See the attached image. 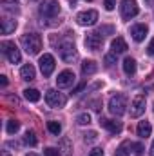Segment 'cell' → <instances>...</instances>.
<instances>
[{
    "label": "cell",
    "instance_id": "cell-1",
    "mask_svg": "<svg viewBox=\"0 0 154 156\" xmlns=\"http://www.w3.org/2000/svg\"><path fill=\"white\" fill-rule=\"evenodd\" d=\"M20 44H22V47L26 49L27 55H38L40 49H42V38H40V35H37V33L24 35L20 38Z\"/></svg>",
    "mask_w": 154,
    "mask_h": 156
},
{
    "label": "cell",
    "instance_id": "cell-2",
    "mask_svg": "<svg viewBox=\"0 0 154 156\" xmlns=\"http://www.w3.org/2000/svg\"><path fill=\"white\" fill-rule=\"evenodd\" d=\"M109 111H111V115H114V116H121V115L127 111V96L121 94V93L113 94L111 100H109Z\"/></svg>",
    "mask_w": 154,
    "mask_h": 156
},
{
    "label": "cell",
    "instance_id": "cell-3",
    "mask_svg": "<svg viewBox=\"0 0 154 156\" xmlns=\"http://www.w3.org/2000/svg\"><path fill=\"white\" fill-rule=\"evenodd\" d=\"M58 55H60V58H62L64 62H67V64H71L73 60H76V56H78L75 44L69 42V40H65V42H62V44L58 45Z\"/></svg>",
    "mask_w": 154,
    "mask_h": 156
},
{
    "label": "cell",
    "instance_id": "cell-4",
    "mask_svg": "<svg viewBox=\"0 0 154 156\" xmlns=\"http://www.w3.org/2000/svg\"><path fill=\"white\" fill-rule=\"evenodd\" d=\"M0 47H2V53L7 56V60H9L11 64H20L22 55H20L18 47H16L13 42H2V44H0Z\"/></svg>",
    "mask_w": 154,
    "mask_h": 156
},
{
    "label": "cell",
    "instance_id": "cell-5",
    "mask_svg": "<svg viewBox=\"0 0 154 156\" xmlns=\"http://www.w3.org/2000/svg\"><path fill=\"white\" fill-rule=\"evenodd\" d=\"M45 102H47L49 107H53V109H60V107L65 105V96H64L62 93H58L56 89H49V91L45 93Z\"/></svg>",
    "mask_w": 154,
    "mask_h": 156
},
{
    "label": "cell",
    "instance_id": "cell-6",
    "mask_svg": "<svg viewBox=\"0 0 154 156\" xmlns=\"http://www.w3.org/2000/svg\"><path fill=\"white\" fill-rule=\"evenodd\" d=\"M121 16L123 20H131L134 18L138 13H140V7H138V2L136 0H121Z\"/></svg>",
    "mask_w": 154,
    "mask_h": 156
},
{
    "label": "cell",
    "instance_id": "cell-7",
    "mask_svg": "<svg viewBox=\"0 0 154 156\" xmlns=\"http://www.w3.org/2000/svg\"><path fill=\"white\" fill-rule=\"evenodd\" d=\"M40 15L42 16H56L60 15V4L58 0H44L40 4Z\"/></svg>",
    "mask_w": 154,
    "mask_h": 156
},
{
    "label": "cell",
    "instance_id": "cell-8",
    "mask_svg": "<svg viewBox=\"0 0 154 156\" xmlns=\"http://www.w3.org/2000/svg\"><path fill=\"white\" fill-rule=\"evenodd\" d=\"M38 64H40V71H42L44 76H51L53 71H54V66H56V64H54V56L49 55V53H44V55L40 56Z\"/></svg>",
    "mask_w": 154,
    "mask_h": 156
},
{
    "label": "cell",
    "instance_id": "cell-9",
    "mask_svg": "<svg viewBox=\"0 0 154 156\" xmlns=\"http://www.w3.org/2000/svg\"><path fill=\"white\" fill-rule=\"evenodd\" d=\"M145 105H147V100L143 94H138L134 96V100L131 102V116L132 118H140L145 113Z\"/></svg>",
    "mask_w": 154,
    "mask_h": 156
},
{
    "label": "cell",
    "instance_id": "cell-10",
    "mask_svg": "<svg viewBox=\"0 0 154 156\" xmlns=\"http://www.w3.org/2000/svg\"><path fill=\"white\" fill-rule=\"evenodd\" d=\"M96 20H98V13L94 9H87L76 15V22L80 26H94Z\"/></svg>",
    "mask_w": 154,
    "mask_h": 156
},
{
    "label": "cell",
    "instance_id": "cell-11",
    "mask_svg": "<svg viewBox=\"0 0 154 156\" xmlns=\"http://www.w3.org/2000/svg\"><path fill=\"white\" fill-rule=\"evenodd\" d=\"M75 83V73L73 71H69V69H65V71H62L58 78H56V85L60 87V89H67V87H71Z\"/></svg>",
    "mask_w": 154,
    "mask_h": 156
},
{
    "label": "cell",
    "instance_id": "cell-12",
    "mask_svg": "<svg viewBox=\"0 0 154 156\" xmlns=\"http://www.w3.org/2000/svg\"><path fill=\"white\" fill-rule=\"evenodd\" d=\"M102 44H103V37H102L100 31L91 33V35H87V38H85V47L91 49V51H98V49L102 47Z\"/></svg>",
    "mask_w": 154,
    "mask_h": 156
},
{
    "label": "cell",
    "instance_id": "cell-13",
    "mask_svg": "<svg viewBox=\"0 0 154 156\" xmlns=\"http://www.w3.org/2000/svg\"><path fill=\"white\" fill-rule=\"evenodd\" d=\"M147 33H149V27L145 24H136V26L131 27V37H132L134 42H143Z\"/></svg>",
    "mask_w": 154,
    "mask_h": 156
},
{
    "label": "cell",
    "instance_id": "cell-14",
    "mask_svg": "<svg viewBox=\"0 0 154 156\" xmlns=\"http://www.w3.org/2000/svg\"><path fill=\"white\" fill-rule=\"evenodd\" d=\"M100 125L103 129H107L109 133L118 134L121 131V122H116V120H109V118H100Z\"/></svg>",
    "mask_w": 154,
    "mask_h": 156
},
{
    "label": "cell",
    "instance_id": "cell-15",
    "mask_svg": "<svg viewBox=\"0 0 154 156\" xmlns=\"http://www.w3.org/2000/svg\"><path fill=\"white\" fill-rule=\"evenodd\" d=\"M136 131H138V136H140V138H149L151 133H152V125H151V122L142 120V122H138Z\"/></svg>",
    "mask_w": 154,
    "mask_h": 156
},
{
    "label": "cell",
    "instance_id": "cell-16",
    "mask_svg": "<svg viewBox=\"0 0 154 156\" xmlns=\"http://www.w3.org/2000/svg\"><path fill=\"white\" fill-rule=\"evenodd\" d=\"M15 29H16V20L15 18H2V27H0L2 35H9Z\"/></svg>",
    "mask_w": 154,
    "mask_h": 156
},
{
    "label": "cell",
    "instance_id": "cell-17",
    "mask_svg": "<svg viewBox=\"0 0 154 156\" xmlns=\"http://www.w3.org/2000/svg\"><path fill=\"white\" fill-rule=\"evenodd\" d=\"M111 49H113V53H116V55L125 53V51H127V42L121 38V37H116V38L111 42Z\"/></svg>",
    "mask_w": 154,
    "mask_h": 156
},
{
    "label": "cell",
    "instance_id": "cell-18",
    "mask_svg": "<svg viewBox=\"0 0 154 156\" xmlns=\"http://www.w3.org/2000/svg\"><path fill=\"white\" fill-rule=\"evenodd\" d=\"M123 71H125L127 76H132V75L136 73V60L131 58V56H127V58L123 60Z\"/></svg>",
    "mask_w": 154,
    "mask_h": 156
},
{
    "label": "cell",
    "instance_id": "cell-19",
    "mask_svg": "<svg viewBox=\"0 0 154 156\" xmlns=\"http://www.w3.org/2000/svg\"><path fill=\"white\" fill-rule=\"evenodd\" d=\"M96 71H98V66H96V62H94V60H85V62L82 64V73H83L85 76L94 75Z\"/></svg>",
    "mask_w": 154,
    "mask_h": 156
},
{
    "label": "cell",
    "instance_id": "cell-20",
    "mask_svg": "<svg viewBox=\"0 0 154 156\" xmlns=\"http://www.w3.org/2000/svg\"><path fill=\"white\" fill-rule=\"evenodd\" d=\"M20 76H22V80H27V82L35 80V67H33L31 64H26V66L20 69Z\"/></svg>",
    "mask_w": 154,
    "mask_h": 156
},
{
    "label": "cell",
    "instance_id": "cell-21",
    "mask_svg": "<svg viewBox=\"0 0 154 156\" xmlns=\"http://www.w3.org/2000/svg\"><path fill=\"white\" fill-rule=\"evenodd\" d=\"M20 4L16 2V0H2V9L4 11H9V13H18L20 11V7H18Z\"/></svg>",
    "mask_w": 154,
    "mask_h": 156
},
{
    "label": "cell",
    "instance_id": "cell-22",
    "mask_svg": "<svg viewBox=\"0 0 154 156\" xmlns=\"http://www.w3.org/2000/svg\"><path fill=\"white\" fill-rule=\"evenodd\" d=\"M24 96H26L27 102H38L40 100V93L37 89H26L24 91Z\"/></svg>",
    "mask_w": 154,
    "mask_h": 156
},
{
    "label": "cell",
    "instance_id": "cell-23",
    "mask_svg": "<svg viewBox=\"0 0 154 156\" xmlns=\"http://www.w3.org/2000/svg\"><path fill=\"white\" fill-rule=\"evenodd\" d=\"M18 129H20V122H16V120H9V122H7V125H5L7 134H16V133H18Z\"/></svg>",
    "mask_w": 154,
    "mask_h": 156
},
{
    "label": "cell",
    "instance_id": "cell-24",
    "mask_svg": "<svg viewBox=\"0 0 154 156\" xmlns=\"http://www.w3.org/2000/svg\"><path fill=\"white\" fill-rule=\"evenodd\" d=\"M24 144H26V145H29V147H35V145L38 144L37 134H35V133H31V131H27V133H26V136H24Z\"/></svg>",
    "mask_w": 154,
    "mask_h": 156
},
{
    "label": "cell",
    "instance_id": "cell-25",
    "mask_svg": "<svg viewBox=\"0 0 154 156\" xmlns=\"http://www.w3.org/2000/svg\"><path fill=\"white\" fill-rule=\"evenodd\" d=\"M132 144H129V142H123L118 149H116V153H114V156H129L131 154V151H129V147H131Z\"/></svg>",
    "mask_w": 154,
    "mask_h": 156
},
{
    "label": "cell",
    "instance_id": "cell-26",
    "mask_svg": "<svg viewBox=\"0 0 154 156\" xmlns=\"http://www.w3.org/2000/svg\"><path fill=\"white\" fill-rule=\"evenodd\" d=\"M47 129H49V133H53L54 136H58V134L62 133V125H60L58 122H47Z\"/></svg>",
    "mask_w": 154,
    "mask_h": 156
},
{
    "label": "cell",
    "instance_id": "cell-27",
    "mask_svg": "<svg viewBox=\"0 0 154 156\" xmlns=\"http://www.w3.org/2000/svg\"><path fill=\"white\" fill-rule=\"evenodd\" d=\"M76 122L80 125H87V123H91V115L89 113H82V115H78Z\"/></svg>",
    "mask_w": 154,
    "mask_h": 156
},
{
    "label": "cell",
    "instance_id": "cell-28",
    "mask_svg": "<svg viewBox=\"0 0 154 156\" xmlns=\"http://www.w3.org/2000/svg\"><path fill=\"white\" fill-rule=\"evenodd\" d=\"M98 140V134H96V131H89V133H85L83 134V142H87V144H91V142H96Z\"/></svg>",
    "mask_w": 154,
    "mask_h": 156
},
{
    "label": "cell",
    "instance_id": "cell-29",
    "mask_svg": "<svg viewBox=\"0 0 154 156\" xmlns=\"http://www.w3.org/2000/svg\"><path fill=\"white\" fill-rule=\"evenodd\" d=\"M44 156H62V154H60L58 149H54V147H47V149L44 151Z\"/></svg>",
    "mask_w": 154,
    "mask_h": 156
},
{
    "label": "cell",
    "instance_id": "cell-30",
    "mask_svg": "<svg viewBox=\"0 0 154 156\" xmlns=\"http://www.w3.org/2000/svg\"><path fill=\"white\" fill-rule=\"evenodd\" d=\"M114 60H116V53L107 55V56H105V66H107V67H111V66L114 64Z\"/></svg>",
    "mask_w": 154,
    "mask_h": 156
},
{
    "label": "cell",
    "instance_id": "cell-31",
    "mask_svg": "<svg viewBox=\"0 0 154 156\" xmlns=\"http://www.w3.org/2000/svg\"><path fill=\"white\" fill-rule=\"evenodd\" d=\"M132 149H134V154L136 156L143 154V145H142V144H132Z\"/></svg>",
    "mask_w": 154,
    "mask_h": 156
},
{
    "label": "cell",
    "instance_id": "cell-32",
    "mask_svg": "<svg viewBox=\"0 0 154 156\" xmlns=\"http://www.w3.org/2000/svg\"><path fill=\"white\" fill-rule=\"evenodd\" d=\"M103 5H105L107 11H113L114 5H116V0H103Z\"/></svg>",
    "mask_w": 154,
    "mask_h": 156
},
{
    "label": "cell",
    "instance_id": "cell-33",
    "mask_svg": "<svg viewBox=\"0 0 154 156\" xmlns=\"http://www.w3.org/2000/svg\"><path fill=\"white\" fill-rule=\"evenodd\" d=\"M87 156H103V151L96 147V149H93V151H91V153H89Z\"/></svg>",
    "mask_w": 154,
    "mask_h": 156
},
{
    "label": "cell",
    "instance_id": "cell-34",
    "mask_svg": "<svg viewBox=\"0 0 154 156\" xmlns=\"http://www.w3.org/2000/svg\"><path fill=\"white\" fill-rule=\"evenodd\" d=\"M147 53H149L151 56H154V38L151 40V44H149V47H147Z\"/></svg>",
    "mask_w": 154,
    "mask_h": 156
},
{
    "label": "cell",
    "instance_id": "cell-35",
    "mask_svg": "<svg viewBox=\"0 0 154 156\" xmlns=\"http://www.w3.org/2000/svg\"><path fill=\"white\" fill-rule=\"evenodd\" d=\"M0 83L5 87V85H7V78H5V76H0Z\"/></svg>",
    "mask_w": 154,
    "mask_h": 156
},
{
    "label": "cell",
    "instance_id": "cell-36",
    "mask_svg": "<svg viewBox=\"0 0 154 156\" xmlns=\"http://www.w3.org/2000/svg\"><path fill=\"white\" fill-rule=\"evenodd\" d=\"M151 156H154V142H152V145H151Z\"/></svg>",
    "mask_w": 154,
    "mask_h": 156
},
{
    "label": "cell",
    "instance_id": "cell-37",
    "mask_svg": "<svg viewBox=\"0 0 154 156\" xmlns=\"http://www.w3.org/2000/svg\"><path fill=\"white\" fill-rule=\"evenodd\" d=\"M2 156H11V154H9L7 151H2Z\"/></svg>",
    "mask_w": 154,
    "mask_h": 156
},
{
    "label": "cell",
    "instance_id": "cell-38",
    "mask_svg": "<svg viewBox=\"0 0 154 156\" xmlns=\"http://www.w3.org/2000/svg\"><path fill=\"white\" fill-rule=\"evenodd\" d=\"M26 156H38V154H35V153H29V154H26Z\"/></svg>",
    "mask_w": 154,
    "mask_h": 156
}]
</instances>
